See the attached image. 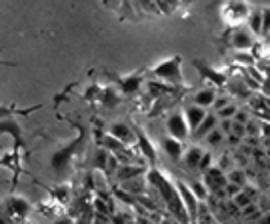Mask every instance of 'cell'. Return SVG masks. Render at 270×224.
Here are the masks:
<instances>
[{
	"label": "cell",
	"mask_w": 270,
	"mask_h": 224,
	"mask_svg": "<svg viewBox=\"0 0 270 224\" xmlns=\"http://www.w3.org/2000/svg\"><path fill=\"white\" fill-rule=\"evenodd\" d=\"M146 178H148V184H152V186L158 190L162 202H164V206L168 208V212L172 214V218L178 220L180 224H190L188 212H186V208H184V202H182V198H180V192L176 188V182L168 180V178H166L160 170H156V168H150V170L146 172Z\"/></svg>",
	"instance_id": "cell-1"
},
{
	"label": "cell",
	"mask_w": 270,
	"mask_h": 224,
	"mask_svg": "<svg viewBox=\"0 0 270 224\" xmlns=\"http://www.w3.org/2000/svg\"><path fill=\"white\" fill-rule=\"evenodd\" d=\"M152 74L162 80V82H168V84H180L182 82V66H180V58L174 56L168 58L164 62H160L156 68H152Z\"/></svg>",
	"instance_id": "cell-2"
},
{
	"label": "cell",
	"mask_w": 270,
	"mask_h": 224,
	"mask_svg": "<svg viewBox=\"0 0 270 224\" xmlns=\"http://www.w3.org/2000/svg\"><path fill=\"white\" fill-rule=\"evenodd\" d=\"M166 130H168V136L176 138V140H180V142H184V140L190 136L188 122H186L184 114H180V112L170 114L168 120H166Z\"/></svg>",
	"instance_id": "cell-3"
},
{
	"label": "cell",
	"mask_w": 270,
	"mask_h": 224,
	"mask_svg": "<svg viewBox=\"0 0 270 224\" xmlns=\"http://www.w3.org/2000/svg\"><path fill=\"white\" fill-rule=\"evenodd\" d=\"M176 188L180 192V198H182V202H184V208H186V212H188V218L194 224L196 222V216H198L200 200L194 196V192L190 190V186L184 184V182H176Z\"/></svg>",
	"instance_id": "cell-4"
},
{
	"label": "cell",
	"mask_w": 270,
	"mask_h": 224,
	"mask_svg": "<svg viewBox=\"0 0 270 224\" xmlns=\"http://www.w3.org/2000/svg\"><path fill=\"white\" fill-rule=\"evenodd\" d=\"M203 182L208 188V192H214L218 188H224L228 184V178H226V172H222L218 166H212L210 170H206L203 174Z\"/></svg>",
	"instance_id": "cell-5"
},
{
	"label": "cell",
	"mask_w": 270,
	"mask_h": 224,
	"mask_svg": "<svg viewBox=\"0 0 270 224\" xmlns=\"http://www.w3.org/2000/svg\"><path fill=\"white\" fill-rule=\"evenodd\" d=\"M108 134H112L114 138H118L124 146H132V144H136L134 128H130L128 124H124V122H112V124L108 126Z\"/></svg>",
	"instance_id": "cell-6"
},
{
	"label": "cell",
	"mask_w": 270,
	"mask_h": 224,
	"mask_svg": "<svg viewBox=\"0 0 270 224\" xmlns=\"http://www.w3.org/2000/svg\"><path fill=\"white\" fill-rule=\"evenodd\" d=\"M254 38L256 36L248 28H237V30L232 32V36H230V44H232V48H237L238 52L240 50H252Z\"/></svg>",
	"instance_id": "cell-7"
},
{
	"label": "cell",
	"mask_w": 270,
	"mask_h": 224,
	"mask_svg": "<svg viewBox=\"0 0 270 224\" xmlns=\"http://www.w3.org/2000/svg\"><path fill=\"white\" fill-rule=\"evenodd\" d=\"M216 126H218V116H216V112H208L206 118L198 124V128H194V130L190 132V136H192L194 142L204 140V138H206V136H208Z\"/></svg>",
	"instance_id": "cell-8"
},
{
	"label": "cell",
	"mask_w": 270,
	"mask_h": 224,
	"mask_svg": "<svg viewBox=\"0 0 270 224\" xmlns=\"http://www.w3.org/2000/svg\"><path fill=\"white\" fill-rule=\"evenodd\" d=\"M134 132H136V148L140 150V156L148 158L150 164H154V162H156V150H154L152 142L146 138V134H144L140 128H134Z\"/></svg>",
	"instance_id": "cell-9"
},
{
	"label": "cell",
	"mask_w": 270,
	"mask_h": 224,
	"mask_svg": "<svg viewBox=\"0 0 270 224\" xmlns=\"http://www.w3.org/2000/svg\"><path fill=\"white\" fill-rule=\"evenodd\" d=\"M142 174H146V168L140 166V164H120L114 172V176L118 178L120 184L126 182V180H132L136 176H142Z\"/></svg>",
	"instance_id": "cell-10"
},
{
	"label": "cell",
	"mask_w": 270,
	"mask_h": 224,
	"mask_svg": "<svg viewBox=\"0 0 270 224\" xmlns=\"http://www.w3.org/2000/svg\"><path fill=\"white\" fill-rule=\"evenodd\" d=\"M206 114H208V110L203 108V106H198V104H194V102H192L190 106H186V110H184V118H186V122H188L190 132H192L194 128H198V124L206 118Z\"/></svg>",
	"instance_id": "cell-11"
},
{
	"label": "cell",
	"mask_w": 270,
	"mask_h": 224,
	"mask_svg": "<svg viewBox=\"0 0 270 224\" xmlns=\"http://www.w3.org/2000/svg\"><path fill=\"white\" fill-rule=\"evenodd\" d=\"M194 66L198 68V72L203 74L206 80H212L216 86H226V82H228V76L226 74H222V72H218V70H214V68H210L208 64L200 62V60H196Z\"/></svg>",
	"instance_id": "cell-12"
},
{
	"label": "cell",
	"mask_w": 270,
	"mask_h": 224,
	"mask_svg": "<svg viewBox=\"0 0 270 224\" xmlns=\"http://www.w3.org/2000/svg\"><path fill=\"white\" fill-rule=\"evenodd\" d=\"M6 208H8V212H12L14 216L24 218V216L30 212V202L24 200V198H20V196H10V198L6 200Z\"/></svg>",
	"instance_id": "cell-13"
},
{
	"label": "cell",
	"mask_w": 270,
	"mask_h": 224,
	"mask_svg": "<svg viewBox=\"0 0 270 224\" xmlns=\"http://www.w3.org/2000/svg\"><path fill=\"white\" fill-rule=\"evenodd\" d=\"M162 148H164V152L168 154V158L174 160V162H178V160L184 156V144H182L180 140L172 138V136H166V138L162 140Z\"/></svg>",
	"instance_id": "cell-14"
},
{
	"label": "cell",
	"mask_w": 270,
	"mask_h": 224,
	"mask_svg": "<svg viewBox=\"0 0 270 224\" xmlns=\"http://www.w3.org/2000/svg\"><path fill=\"white\" fill-rule=\"evenodd\" d=\"M204 150L200 146H190L186 152H184V166L188 168V170H198V164H200V158H203Z\"/></svg>",
	"instance_id": "cell-15"
},
{
	"label": "cell",
	"mask_w": 270,
	"mask_h": 224,
	"mask_svg": "<svg viewBox=\"0 0 270 224\" xmlns=\"http://www.w3.org/2000/svg\"><path fill=\"white\" fill-rule=\"evenodd\" d=\"M214 100H216V90L212 88V86H206V88H200L196 94H194V104H198V106H203V108H212V104H214Z\"/></svg>",
	"instance_id": "cell-16"
},
{
	"label": "cell",
	"mask_w": 270,
	"mask_h": 224,
	"mask_svg": "<svg viewBox=\"0 0 270 224\" xmlns=\"http://www.w3.org/2000/svg\"><path fill=\"white\" fill-rule=\"evenodd\" d=\"M246 24H248V30L254 36H264L262 34V10H250Z\"/></svg>",
	"instance_id": "cell-17"
},
{
	"label": "cell",
	"mask_w": 270,
	"mask_h": 224,
	"mask_svg": "<svg viewBox=\"0 0 270 224\" xmlns=\"http://www.w3.org/2000/svg\"><path fill=\"white\" fill-rule=\"evenodd\" d=\"M226 178H228V182L237 184L240 188H244V186L248 184V176H246L244 168H238V166H234L230 172H226Z\"/></svg>",
	"instance_id": "cell-18"
},
{
	"label": "cell",
	"mask_w": 270,
	"mask_h": 224,
	"mask_svg": "<svg viewBox=\"0 0 270 224\" xmlns=\"http://www.w3.org/2000/svg\"><path fill=\"white\" fill-rule=\"evenodd\" d=\"M100 146H102V148H106L108 152H112V154H118V152L124 148V144H122L118 138H114L112 134H106V136H102V138H100Z\"/></svg>",
	"instance_id": "cell-19"
},
{
	"label": "cell",
	"mask_w": 270,
	"mask_h": 224,
	"mask_svg": "<svg viewBox=\"0 0 270 224\" xmlns=\"http://www.w3.org/2000/svg\"><path fill=\"white\" fill-rule=\"evenodd\" d=\"M224 138H226V134L216 126L208 136H206V138H204V142H206L208 146H220V144H224Z\"/></svg>",
	"instance_id": "cell-20"
},
{
	"label": "cell",
	"mask_w": 270,
	"mask_h": 224,
	"mask_svg": "<svg viewBox=\"0 0 270 224\" xmlns=\"http://www.w3.org/2000/svg\"><path fill=\"white\" fill-rule=\"evenodd\" d=\"M188 186H190V190L194 192V196H196V198H198L200 202H206V198H208V194H210V192H208V188L204 186L203 180H196V182H190Z\"/></svg>",
	"instance_id": "cell-21"
},
{
	"label": "cell",
	"mask_w": 270,
	"mask_h": 224,
	"mask_svg": "<svg viewBox=\"0 0 270 224\" xmlns=\"http://www.w3.org/2000/svg\"><path fill=\"white\" fill-rule=\"evenodd\" d=\"M244 126H246V136H256V138H260V136H262V122H260V120L250 118Z\"/></svg>",
	"instance_id": "cell-22"
},
{
	"label": "cell",
	"mask_w": 270,
	"mask_h": 224,
	"mask_svg": "<svg viewBox=\"0 0 270 224\" xmlns=\"http://www.w3.org/2000/svg\"><path fill=\"white\" fill-rule=\"evenodd\" d=\"M237 112H238V106L234 104V102H230L228 106L220 108V110L216 112V116H218V120H224V118H234Z\"/></svg>",
	"instance_id": "cell-23"
},
{
	"label": "cell",
	"mask_w": 270,
	"mask_h": 224,
	"mask_svg": "<svg viewBox=\"0 0 270 224\" xmlns=\"http://www.w3.org/2000/svg\"><path fill=\"white\" fill-rule=\"evenodd\" d=\"M216 166H218L222 172H230L237 164H234V158H232L230 154H222V156L218 158V162H216Z\"/></svg>",
	"instance_id": "cell-24"
},
{
	"label": "cell",
	"mask_w": 270,
	"mask_h": 224,
	"mask_svg": "<svg viewBox=\"0 0 270 224\" xmlns=\"http://www.w3.org/2000/svg\"><path fill=\"white\" fill-rule=\"evenodd\" d=\"M212 166H214V160H212V154L204 150L203 158H200V164H198V170H200V172H203V174H204V172H206V170H210Z\"/></svg>",
	"instance_id": "cell-25"
},
{
	"label": "cell",
	"mask_w": 270,
	"mask_h": 224,
	"mask_svg": "<svg viewBox=\"0 0 270 224\" xmlns=\"http://www.w3.org/2000/svg\"><path fill=\"white\" fill-rule=\"evenodd\" d=\"M232 200L237 202L238 208H244V206H248V204H252V202H254V200H252V198H250V196H248V194H246L244 190L238 192V194L234 196V198H232Z\"/></svg>",
	"instance_id": "cell-26"
},
{
	"label": "cell",
	"mask_w": 270,
	"mask_h": 224,
	"mask_svg": "<svg viewBox=\"0 0 270 224\" xmlns=\"http://www.w3.org/2000/svg\"><path fill=\"white\" fill-rule=\"evenodd\" d=\"M138 84H140L138 76H128V78L122 82V86H124V90H126V92H134L136 88H138Z\"/></svg>",
	"instance_id": "cell-27"
},
{
	"label": "cell",
	"mask_w": 270,
	"mask_h": 224,
	"mask_svg": "<svg viewBox=\"0 0 270 224\" xmlns=\"http://www.w3.org/2000/svg\"><path fill=\"white\" fill-rule=\"evenodd\" d=\"M230 104V98L228 96H216V100H214V104H212V112H218L220 108H224V106H228Z\"/></svg>",
	"instance_id": "cell-28"
},
{
	"label": "cell",
	"mask_w": 270,
	"mask_h": 224,
	"mask_svg": "<svg viewBox=\"0 0 270 224\" xmlns=\"http://www.w3.org/2000/svg\"><path fill=\"white\" fill-rule=\"evenodd\" d=\"M250 118H252V116H250V112H248L246 108H242V110H238L237 114H234V118H232V120H234V122H240V124H246Z\"/></svg>",
	"instance_id": "cell-29"
},
{
	"label": "cell",
	"mask_w": 270,
	"mask_h": 224,
	"mask_svg": "<svg viewBox=\"0 0 270 224\" xmlns=\"http://www.w3.org/2000/svg\"><path fill=\"white\" fill-rule=\"evenodd\" d=\"M232 124H234V120L232 118H224V120H218V128L228 136V134H232Z\"/></svg>",
	"instance_id": "cell-30"
},
{
	"label": "cell",
	"mask_w": 270,
	"mask_h": 224,
	"mask_svg": "<svg viewBox=\"0 0 270 224\" xmlns=\"http://www.w3.org/2000/svg\"><path fill=\"white\" fill-rule=\"evenodd\" d=\"M270 30V8H264L262 10V34L266 36Z\"/></svg>",
	"instance_id": "cell-31"
},
{
	"label": "cell",
	"mask_w": 270,
	"mask_h": 224,
	"mask_svg": "<svg viewBox=\"0 0 270 224\" xmlns=\"http://www.w3.org/2000/svg\"><path fill=\"white\" fill-rule=\"evenodd\" d=\"M232 134H237L238 138H244V136H246V126L240 124V122H234V124H232Z\"/></svg>",
	"instance_id": "cell-32"
},
{
	"label": "cell",
	"mask_w": 270,
	"mask_h": 224,
	"mask_svg": "<svg viewBox=\"0 0 270 224\" xmlns=\"http://www.w3.org/2000/svg\"><path fill=\"white\" fill-rule=\"evenodd\" d=\"M224 190H226V194H228V198H234L238 192L242 190L240 186H237V184H232V182H228L226 186H224Z\"/></svg>",
	"instance_id": "cell-33"
},
{
	"label": "cell",
	"mask_w": 270,
	"mask_h": 224,
	"mask_svg": "<svg viewBox=\"0 0 270 224\" xmlns=\"http://www.w3.org/2000/svg\"><path fill=\"white\" fill-rule=\"evenodd\" d=\"M260 90H262V94L266 96V98H270V78H264V80H262Z\"/></svg>",
	"instance_id": "cell-34"
},
{
	"label": "cell",
	"mask_w": 270,
	"mask_h": 224,
	"mask_svg": "<svg viewBox=\"0 0 270 224\" xmlns=\"http://www.w3.org/2000/svg\"><path fill=\"white\" fill-rule=\"evenodd\" d=\"M54 224H74V220L70 216H60V218L54 220Z\"/></svg>",
	"instance_id": "cell-35"
},
{
	"label": "cell",
	"mask_w": 270,
	"mask_h": 224,
	"mask_svg": "<svg viewBox=\"0 0 270 224\" xmlns=\"http://www.w3.org/2000/svg\"><path fill=\"white\" fill-rule=\"evenodd\" d=\"M262 136L270 138V122H262Z\"/></svg>",
	"instance_id": "cell-36"
},
{
	"label": "cell",
	"mask_w": 270,
	"mask_h": 224,
	"mask_svg": "<svg viewBox=\"0 0 270 224\" xmlns=\"http://www.w3.org/2000/svg\"><path fill=\"white\" fill-rule=\"evenodd\" d=\"M264 38H266V44H268V46H270V30H268V34H266Z\"/></svg>",
	"instance_id": "cell-37"
}]
</instances>
